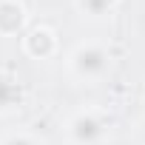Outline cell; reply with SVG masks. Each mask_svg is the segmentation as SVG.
<instances>
[{"label": "cell", "instance_id": "cell-1", "mask_svg": "<svg viewBox=\"0 0 145 145\" xmlns=\"http://www.w3.org/2000/svg\"><path fill=\"white\" fill-rule=\"evenodd\" d=\"M111 51L108 46L97 43V40H86L77 43L65 54V71L71 80H77L83 86H97L111 74Z\"/></svg>", "mask_w": 145, "mask_h": 145}, {"label": "cell", "instance_id": "cell-2", "mask_svg": "<svg viewBox=\"0 0 145 145\" xmlns=\"http://www.w3.org/2000/svg\"><path fill=\"white\" fill-rule=\"evenodd\" d=\"M111 122L97 108H77L63 125V137L68 145H103Z\"/></svg>", "mask_w": 145, "mask_h": 145}, {"label": "cell", "instance_id": "cell-3", "mask_svg": "<svg viewBox=\"0 0 145 145\" xmlns=\"http://www.w3.org/2000/svg\"><path fill=\"white\" fill-rule=\"evenodd\" d=\"M20 46H23V54L31 57V60H51L57 51H60V40H57V31L46 23H37V26H29L23 34H20Z\"/></svg>", "mask_w": 145, "mask_h": 145}, {"label": "cell", "instance_id": "cell-4", "mask_svg": "<svg viewBox=\"0 0 145 145\" xmlns=\"http://www.w3.org/2000/svg\"><path fill=\"white\" fill-rule=\"evenodd\" d=\"M29 29V9L20 0H0V37H20Z\"/></svg>", "mask_w": 145, "mask_h": 145}, {"label": "cell", "instance_id": "cell-5", "mask_svg": "<svg viewBox=\"0 0 145 145\" xmlns=\"http://www.w3.org/2000/svg\"><path fill=\"white\" fill-rule=\"evenodd\" d=\"M23 105V83L14 71L0 68V114H12Z\"/></svg>", "mask_w": 145, "mask_h": 145}, {"label": "cell", "instance_id": "cell-6", "mask_svg": "<svg viewBox=\"0 0 145 145\" xmlns=\"http://www.w3.org/2000/svg\"><path fill=\"white\" fill-rule=\"evenodd\" d=\"M117 3L120 0H74V9H77V14L83 20L103 23V20H108L117 12Z\"/></svg>", "mask_w": 145, "mask_h": 145}, {"label": "cell", "instance_id": "cell-7", "mask_svg": "<svg viewBox=\"0 0 145 145\" xmlns=\"http://www.w3.org/2000/svg\"><path fill=\"white\" fill-rule=\"evenodd\" d=\"M0 145H40L29 131H12L6 137H0Z\"/></svg>", "mask_w": 145, "mask_h": 145}, {"label": "cell", "instance_id": "cell-8", "mask_svg": "<svg viewBox=\"0 0 145 145\" xmlns=\"http://www.w3.org/2000/svg\"><path fill=\"white\" fill-rule=\"evenodd\" d=\"M137 145H145V117H142L139 125H137Z\"/></svg>", "mask_w": 145, "mask_h": 145}]
</instances>
